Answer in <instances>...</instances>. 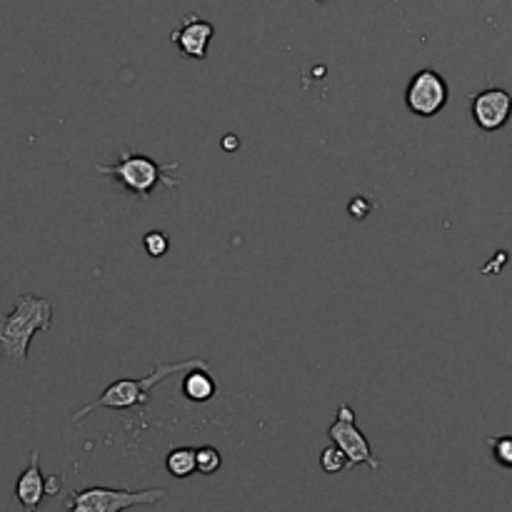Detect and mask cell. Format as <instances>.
Segmentation results:
<instances>
[{
	"label": "cell",
	"mask_w": 512,
	"mask_h": 512,
	"mask_svg": "<svg viewBox=\"0 0 512 512\" xmlns=\"http://www.w3.org/2000/svg\"><path fill=\"white\" fill-rule=\"evenodd\" d=\"M238 145H240V143H238V140H235V135H230V133H228V138L223 140V148H228V150H230V148H238Z\"/></svg>",
	"instance_id": "cell-18"
},
{
	"label": "cell",
	"mask_w": 512,
	"mask_h": 512,
	"mask_svg": "<svg viewBox=\"0 0 512 512\" xmlns=\"http://www.w3.org/2000/svg\"><path fill=\"white\" fill-rule=\"evenodd\" d=\"M220 465H223V458H220L218 448H213V445H203V448H198V473L200 475L218 473Z\"/></svg>",
	"instance_id": "cell-14"
},
{
	"label": "cell",
	"mask_w": 512,
	"mask_h": 512,
	"mask_svg": "<svg viewBox=\"0 0 512 512\" xmlns=\"http://www.w3.org/2000/svg\"><path fill=\"white\" fill-rule=\"evenodd\" d=\"M183 393L188 395L193 403H208L215 395V383L208 375V370H190V373H185Z\"/></svg>",
	"instance_id": "cell-11"
},
{
	"label": "cell",
	"mask_w": 512,
	"mask_h": 512,
	"mask_svg": "<svg viewBox=\"0 0 512 512\" xmlns=\"http://www.w3.org/2000/svg\"><path fill=\"white\" fill-rule=\"evenodd\" d=\"M45 495L48 490H45V478L40 473V450H33L28 468L20 473L18 483H15V498L23 505V512H38Z\"/></svg>",
	"instance_id": "cell-9"
},
{
	"label": "cell",
	"mask_w": 512,
	"mask_h": 512,
	"mask_svg": "<svg viewBox=\"0 0 512 512\" xmlns=\"http://www.w3.org/2000/svg\"><path fill=\"white\" fill-rule=\"evenodd\" d=\"M60 483H63V480H60L58 475H53V478H48V480H45V490H48V495H58V490H60Z\"/></svg>",
	"instance_id": "cell-17"
},
{
	"label": "cell",
	"mask_w": 512,
	"mask_h": 512,
	"mask_svg": "<svg viewBox=\"0 0 512 512\" xmlns=\"http://www.w3.org/2000/svg\"><path fill=\"white\" fill-rule=\"evenodd\" d=\"M470 113L483 133H498L512 118V95L503 88L483 90L470 103Z\"/></svg>",
	"instance_id": "cell-7"
},
{
	"label": "cell",
	"mask_w": 512,
	"mask_h": 512,
	"mask_svg": "<svg viewBox=\"0 0 512 512\" xmlns=\"http://www.w3.org/2000/svg\"><path fill=\"white\" fill-rule=\"evenodd\" d=\"M143 248L150 258H163V255L170 250L168 235H165L163 230H150V233L143 238Z\"/></svg>",
	"instance_id": "cell-15"
},
{
	"label": "cell",
	"mask_w": 512,
	"mask_h": 512,
	"mask_svg": "<svg viewBox=\"0 0 512 512\" xmlns=\"http://www.w3.org/2000/svg\"><path fill=\"white\" fill-rule=\"evenodd\" d=\"M448 98V80L433 68L418 70L405 88V105L418 118H435L448 105Z\"/></svg>",
	"instance_id": "cell-6"
},
{
	"label": "cell",
	"mask_w": 512,
	"mask_h": 512,
	"mask_svg": "<svg viewBox=\"0 0 512 512\" xmlns=\"http://www.w3.org/2000/svg\"><path fill=\"white\" fill-rule=\"evenodd\" d=\"M168 498L163 488H148V490H125V488H85L75 490L68 500H65V510L68 512H125L138 505H158L160 500Z\"/></svg>",
	"instance_id": "cell-4"
},
{
	"label": "cell",
	"mask_w": 512,
	"mask_h": 512,
	"mask_svg": "<svg viewBox=\"0 0 512 512\" xmlns=\"http://www.w3.org/2000/svg\"><path fill=\"white\" fill-rule=\"evenodd\" d=\"M330 443L338 445L340 450L348 458L350 470L355 465H368L370 470H380V460L373 455L368 438L363 435V430L358 428V418H355V410L348 403H343L335 413L333 425L328 428Z\"/></svg>",
	"instance_id": "cell-5"
},
{
	"label": "cell",
	"mask_w": 512,
	"mask_h": 512,
	"mask_svg": "<svg viewBox=\"0 0 512 512\" xmlns=\"http://www.w3.org/2000/svg\"><path fill=\"white\" fill-rule=\"evenodd\" d=\"M370 210H373V203H370L368 198H363V195H358V198H353L348 203V213L353 215V218H358V220L368 218Z\"/></svg>",
	"instance_id": "cell-16"
},
{
	"label": "cell",
	"mask_w": 512,
	"mask_h": 512,
	"mask_svg": "<svg viewBox=\"0 0 512 512\" xmlns=\"http://www.w3.org/2000/svg\"><path fill=\"white\" fill-rule=\"evenodd\" d=\"M215 35V25L210 20L198 18V15H185L183 23L170 33L175 48L183 58L205 60L208 58V45Z\"/></svg>",
	"instance_id": "cell-8"
},
{
	"label": "cell",
	"mask_w": 512,
	"mask_h": 512,
	"mask_svg": "<svg viewBox=\"0 0 512 512\" xmlns=\"http://www.w3.org/2000/svg\"><path fill=\"white\" fill-rule=\"evenodd\" d=\"M318 3H325V0H318Z\"/></svg>",
	"instance_id": "cell-19"
},
{
	"label": "cell",
	"mask_w": 512,
	"mask_h": 512,
	"mask_svg": "<svg viewBox=\"0 0 512 512\" xmlns=\"http://www.w3.org/2000/svg\"><path fill=\"white\" fill-rule=\"evenodd\" d=\"M165 468L173 478L185 480L198 473V448H175L165 458Z\"/></svg>",
	"instance_id": "cell-10"
},
{
	"label": "cell",
	"mask_w": 512,
	"mask_h": 512,
	"mask_svg": "<svg viewBox=\"0 0 512 512\" xmlns=\"http://www.w3.org/2000/svg\"><path fill=\"white\" fill-rule=\"evenodd\" d=\"M175 170H178V163H158V160L135 153V150H120L115 163L95 165V173L113 178L120 188L128 190L138 200H150L158 185H165L170 193H175L180 188V180L170 175Z\"/></svg>",
	"instance_id": "cell-3"
},
{
	"label": "cell",
	"mask_w": 512,
	"mask_h": 512,
	"mask_svg": "<svg viewBox=\"0 0 512 512\" xmlns=\"http://www.w3.org/2000/svg\"><path fill=\"white\" fill-rule=\"evenodd\" d=\"M320 468H323L328 475H338V473H345V470H350V463L338 445H330V448H325L323 453H320Z\"/></svg>",
	"instance_id": "cell-12"
},
{
	"label": "cell",
	"mask_w": 512,
	"mask_h": 512,
	"mask_svg": "<svg viewBox=\"0 0 512 512\" xmlns=\"http://www.w3.org/2000/svg\"><path fill=\"white\" fill-rule=\"evenodd\" d=\"M210 363L203 358H188V360H178V363H158L153 370H150L145 378H120L115 383H110L93 403L83 405V408L75 410L70 415L73 423H80L83 418H88L90 413H95L98 408H108V410H130L138 408V405H145L150 398V390L155 388L158 383H163L165 378L170 375H185L190 370H208Z\"/></svg>",
	"instance_id": "cell-2"
},
{
	"label": "cell",
	"mask_w": 512,
	"mask_h": 512,
	"mask_svg": "<svg viewBox=\"0 0 512 512\" xmlns=\"http://www.w3.org/2000/svg\"><path fill=\"white\" fill-rule=\"evenodd\" d=\"M53 300L23 293L15 298V308L0 315V358L23 368L28 360L30 340L53 325Z\"/></svg>",
	"instance_id": "cell-1"
},
{
	"label": "cell",
	"mask_w": 512,
	"mask_h": 512,
	"mask_svg": "<svg viewBox=\"0 0 512 512\" xmlns=\"http://www.w3.org/2000/svg\"><path fill=\"white\" fill-rule=\"evenodd\" d=\"M493 458L500 468L512 470V435H498V438L488 440Z\"/></svg>",
	"instance_id": "cell-13"
}]
</instances>
